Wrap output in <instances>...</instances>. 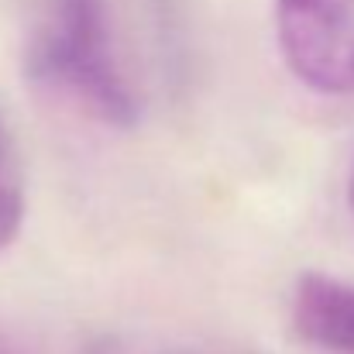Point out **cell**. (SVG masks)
I'll return each mask as SVG.
<instances>
[{"mask_svg": "<svg viewBox=\"0 0 354 354\" xmlns=\"http://www.w3.org/2000/svg\"><path fill=\"white\" fill-rule=\"evenodd\" d=\"M28 73L86 118L120 131L138 124V97L120 69L107 0H41Z\"/></svg>", "mask_w": 354, "mask_h": 354, "instance_id": "6da1fadb", "label": "cell"}, {"mask_svg": "<svg viewBox=\"0 0 354 354\" xmlns=\"http://www.w3.org/2000/svg\"><path fill=\"white\" fill-rule=\"evenodd\" d=\"M289 73L327 97H354V0H275Z\"/></svg>", "mask_w": 354, "mask_h": 354, "instance_id": "7a4b0ae2", "label": "cell"}, {"mask_svg": "<svg viewBox=\"0 0 354 354\" xmlns=\"http://www.w3.org/2000/svg\"><path fill=\"white\" fill-rule=\"evenodd\" d=\"M292 324L324 351L354 354V282L306 272L292 292Z\"/></svg>", "mask_w": 354, "mask_h": 354, "instance_id": "3957f363", "label": "cell"}, {"mask_svg": "<svg viewBox=\"0 0 354 354\" xmlns=\"http://www.w3.org/2000/svg\"><path fill=\"white\" fill-rule=\"evenodd\" d=\"M24 221V179H21V162L17 148L10 141V131L0 118V251L17 237Z\"/></svg>", "mask_w": 354, "mask_h": 354, "instance_id": "277c9868", "label": "cell"}, {"mask_svg": "<svg viewBox=\"0 0 354 354\" xmlns=\"http://www.w3.org/2000/svg\"><path fill=\"white\" fill-rule=\"evenodd\" d=\"M348 203H351V214H354V165H351V176H348Z\"/></svg>", "mask_w": 354, "mask_h": 354, "instance_id": "5b68a950", "label": "cell"}, {"mask_svg": "<svg viewBox=\"0 0 354 354\" xmlns=\"http://www.w3.org/2000/svg\"><path fill=\"white\" fill-rule=\"evenodd\" d=\"M0 354H17V351H14V348H10L7 341H0Z\"/></svg>", "mask_w": 354, "mask_h": 354, "instance_id": "8992f818", "label": "cell"}]
</instances>
